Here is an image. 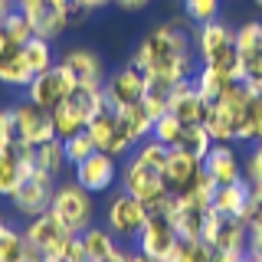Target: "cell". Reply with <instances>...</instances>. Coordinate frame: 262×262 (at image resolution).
Listing matches in <instances>:
<instances>
[{
	"mask_svg": "<svg viewBox=\"0 0 262 262\" xmlns=\"http://www.w3.org/2000/svg\"><path fill=\"white\" fill-rule=\"evenodd\" d=\"M7 46H10V43H7V33H4V27H0V53H4Z\"/></svg>",
	"mask_w": 262,
	"mask_h": 262,
	"instance_id": "53",
	"label": "cell"
},
{
	"mask_svg": "<svg viewBox=\"0 0 262 262\" xmlns=\"http://www.w3.org/2000/svg\"><path fill=\"white\" fill-rule=\"evenodd\" d=\"M118 174H121V170H118V158H112V154H105V151H92L85 161L76 164V180L85 187L89 193L108 190Z\"/></svg>",
	"mask_w": 262,
	"mask_h": 262,
	"instance_id": "17",
	"label": "cell"
},
{
	"mask_svg": "<svg viewBox=\"0 0 262 262\" xmlns=\"http://www.w3.org/2000/svg\"><path fill=\"white\" fill-rule=\"evenodd\" d=\"M164 262H170V259H164Z\"/></svg>",
	"mask_w": 262,
	"mask_h": 262,
	"instance_id": "59",
	"label": "cell"
},
{
	"mask_svg": "<svg viewBox=\"0 0 262 262\" xmlns=\"http://www.w3.org/2000/svg\"><path fill=\"white\" fill-rule=\"evenodd\" d=\"M249 193H252V187H249L246 177L236 180V184H223V187H216V193H213V210L226 213V216H239L246 200H249Z\"/></svg>",
	"mask_w": 262,
	"mask_h": 262,
	"instance_id": "27",
	"label": "cell"
},
{
	"mask_svg": "<svg viewBox=\"0 0 262 262\" xmlns=\"http://www.w3.org/2000/svg\"><path fill=\"white\" fill-rule=\"evenodd\" d=\"M213 259V246L207 239H180L170 262H210Z\"/></svg>",
	"mask_w": 262,
	"mask_h": 262,
	"instance_id": "34",
	"label": "cell"
},
{
	"mask_svg": "<svg viewBox=\"0 0 262 262\" xmlns=\"http://www.w3.org/2000/svg\"><path fill=\"white\" fill-rule=\"evenodd\" d=\"M4 226H7V223H4V216H0V233H4Z\"/></svg>",
	"mask_w": 262,
	"mask_h": 262,
	"instance_id": "57",
	"label": "cell"
},
{
	"mask_svg": "<svg viewBox=\"0 0 262 262\" xmlns=\"http://www.w3.org/2000/svg\"><path fill=\"white\" fill-rule=\"evenodd\" d=\"M151 128H154V118L147 115V108H144L141 102L118 108V131H121V135H125L135 147L141 144L144 138H151Z\"/></svg>",
	"mask_w": 262,
	"mask_h": 262,
	"instance_id": "23",
	"label": "cell"
},
{
	"mask_svg": "<svg viewBox=\"0 0 262 262\" xmlns=\"http://www.w3.org/2000/svg\"><path fill=\"white\" fill-rule=\"evenodd\" d=\"M85 131L92 135V141H95L98 151L112 154V158H125L131 147H135V144H131L128 138L118 131V108H115L112 102H105L102 108H98L92 118H89Z\"/></svg>",
	"mask_w": 262,
	"mask_h": 262,
	"instance_id": "9",
	"label": "cell"
},
{
	"mask_svg": "<svg viewBox=\"0 0 262 262\" xmlns=\"http://www.w3.org/2000/svg\"><path fill=\"white\" fill-rule=\"evenodd\" d=\"M105 102H108V98H105V82H76L69 98H66V105H69L72 112H79L82 118H85V125Z\"/></svg>",
	"mask_w": 262,
	"mask_h": 262,
	"instance_id": "22",
	"label": "cell"
},
{
	"mask_svg": "<svg viewBox=\"0 0 262 262\" xmlns=\"http://www.w3.org/2000/svg\"><path fill=\"white\" fill-rule=\"evenodd\" d=\"M85 7H92V10H98V7H105V4H112V0H82Z\"/></svg>",
	"mask_w": 262,
	"mask_h": 262,
	"instance_id": "51",
	"label": "cell"
},
{
	"mask_svg": "<svg viewBox=\"0 0 262 262\" xmlns=\"http://www.w3.org/2000/svg\"><path fill=\"white\" fill-rule=\"evenodd\" d=\"M10 112H13V125H16L20 141L39 144V141H46V138H56V131H53V112L43 108V105H36L30 95L23 98L20 105H13Z\"/></svg>",
	"mask_w": 262,
	"mask_h": 262,
	"instance_id": "13",
	"label": "cell"
},
{
	"mask_svg": "<svg viewBox=\"0 0 262 262\" xmlns=\"http://www.w3.org/2000/svg\"><path fill=\"white\" fill-rule=\"evenodd\" d=\"M33 170H36L33 144L20 141V138H4L0 141V196H10Z\"/></svg>",
	"mask_w": 262,
	"mask_h": 262,
	"instance_id": "4",
	"label": "cell"
},
{
	"mask_svg": "<svg viewBox=\"0 0 262 262\" xmlns=\"http://www.w3.org/2000/svg\"><path fill=\"white\" fill-rule=\"evenodd\" d=\"M203 174H207L203 161H196V158H190V154H184L180 147H170L167 164H164V180H167V190H170V193L190 196L196 187H200Z\"/></svg>",
	"mask_w": 262,
	"mask_h": 262,
	"instance_id": "12",
	"label": "cell"
},
{
	"mask_svg": "<svg viewBox=\"0 0 262 262\" xmlns=\"http://www.w3.org/2000/svg\"><path fill=\"white\" fill-rule=\"evenodd\" d=\"M62 259H69V262H89L85 243H82V236H79V233H72V236H69V243H66V249H62Z\"/></svg>",
	"mask_w": 262,
	"mask_h": 262,
	"instance_id": "43",
	"label": "cell"
},
{
	"mask_svg": "<svg viewBox=\"0 0 262 262\" xmlns=\"http://www.w3.org/2000/svg\"><path fill=\"white\" fill-rule=\"evenodd\" d=\"M59 62L69 69V76L76 82H105L102 79L105 66H102V59H98V53H92V49H85V46H72Z\"/></svg>",
	"mask_w": 262,
	"mask_h": 262,
	"instance_id": "20",
	"label": "cell"
},
{
	"mask_svg": "<svg viewBox=\"0 0 262 262\" xmlns=\"http://www.w3.org/2000/svg\"><path fill=\"white\" fill-rule=\"evenodd\" d=\"M20 49H23V56H27V62H30V69H33V76H36V72H46L49 66H56V62H53V39L30 36Z\"/></svg>",
	"mask_w": 262,
	"mask_h": 262,
	"instance_id": "31",
	"label": "cell"
},
{
	"mask_svg": "<svg viewBox=\"0 0 262 262\" xmlns=\"http://www.w3.org/2000/svg\"><path fill=\"white\" fill-rule=\"evenodd\" d=\"M112 4H118L121 10H144L151 0H112Z\"/></svg>",
	"mask_w": 262,
	"mask_h": 262,
	"instance_id": "46",
	"label": "cell"
},
{
	"mask_svg": "<svg viewBox=\"0 0 262 262\" xmlns=\"http://www.w3.org/2000/svg\"><path fill=\"white\" fill-rule=\"evenodd\" d=\"M0 27H4V33H7V43L10 46H23L27 39L33 36V23H30V16L20 10V7H13L10 13L0 20Z\"/></svg>",
	"mask_w": 262,
	"mask_h": 262,
	"instance_id": "32",
	"label": "cell"
},
{
	"mask_svg": "<svg viewBox=\"0 0 262 262\" xmlns=\"http://www.w3.org/2000/svg\"><path fill=\"white\" fill-rule=\"evenodd\" d=\"M147 203L138 200V196H131L128 190L115 193L112 203H108V213H105V220H108V229L115 236H125V239H138V233L144 229L147 223Z\"/></svg>",
	"mask_w": 262,
	"mask_h": 262,
	"instance_id": "8",
	"label": "cell"
},
{
	"mask_svg": "<svg viewBox=\"0 0 262 262\" xmlns=\"http://www.w3.org/2000/svg\"><path fill=\"white\" fill-rule=\"evenodd\" d=\"M174 147H180L184 154H190L196 161H203L210 154V147H213V138H210V131L203 125H184V135H180V141Z\"/></svg>",
	"mask_w": 262,
	"mask_h": 262,
	"instance_id": "30",
	"label": "cell"
},
{
	"mask_svg": "<svg viewBox=\"0 0 262 262\" xmlns=\"http://www.w3.org/2000/svg\"><path fill=\"white\" fill-rule=\"evenodd\" d=\"M128 262H164V259H151V256H147V252L135 249V252H128Z\"/></svg>",
	"mask_w": 262,
	"mask_h": 262,
	"instance_id": "48",
	"label": "cell"
},
{
	"mask_svg": "<svg viewBox=\"0 0 262 262\" xmlns=\"http://www.w3.org/2000/svg\"><path fill=\"white\" fill-rule=\"evenodd\" d=\"M72 85H76V79L69 76V69H66L62 62L49 66L46 72H36L33 82L27 85V95L33 98L36 105H43V108L56 112L59 105H66V98H69Z\"/></svg>",
	"mask_w": 262,
	"mask_h": 262,
	"instance_id": "6",
	"label": "cell"
},
{
	"mask_svg": "<svg viewBox=\"0 0 262 262\" xmlns=\"http://www.w3.org/2000/svg\"><path fill=\"white\" fill-rule=\"evenodd\" d=\"M239 216H243V223L249 229L262 226V187H252V193H249V200H246V207H243Z\"/></svg>",
	"mask_w": 262,
	"mask_h": 262,
	"instance_id": "41",
	"label": "cell"
},
{
	"mask_svg": "<svg viewBox=\"0 0 262 262\" xmlns=\"http://www.w3.org/2000/svg\"><path fill=\"white\" fill-rule=\"evenodd\" d=\"M53 131H56V138H72V135H79V131H85V118H82L79 112H72L69 105H59V108L53 112Z\"/></svg>",
	"mask_w": 262,
	"mask_h": 262,
	"instance_id": "33",
	"label": "cell"
},
{
	"mask_svg": "<svg viewBox=\"0 0 262 262\" xmlns=\"http://www.w3.org/2000/svg\"><path fill=\"white\" fill-rule=\"evenodd\" d=\"M177 243H180V233L174 226V216L158 213V210L147 213V223H144L141 233H138V249L147 252L151 259H170L174 249H177Z\"/></svg>",
	"mask_w": 262,
	"mask_h": 262,
	"instance_id": "7",
	"label": "cell"
},
{
	"mask_svg": "<svg viewBox=\"0 0 262 262\" xmlns=\"http://www.w3.org/2000/svg\"><path fill=\"white\" fill-rule=\"evenodd\" d=\"M66 164H69V158H66L62 138H46V141L33 144V167L36 170H43L49 177H59Z\"/></svg>",
	"mask_w": 262,
	"mask_h": 262,
	"instance_id": "25",
	"label": "cell"
},
{
	"mask_svg": "<svg viewBox=\"0 0 262 262\" xmlns=\"http://www.w3.org/2000/svg\"><path fill=\"white\" fill-rule=\"evenodd\" d=\"M252 135H256V141H262V95L252 98Z\"/></svg>",
	"mask_w": 262,
	"mask_h": 262,
	"instance_id": "44",
	"label": "cell"
},
{
	"mask_svg": "<svg viewBox=\"0 0 262 262\" xmlns=\"http://www.w3.org/2000/svg\"><path fill=\"white\" fill-rule=\"evenodd\" d=\"M203 128L210 131L213 141H233V121H229V115L220 108V105H210V108H207Z\"/></svg>",
	"mask_w": 262,
	"mask_h": 262,
	"instance_id": "36",
	"label": "cell"
},
{
	"mask_svg": "<svg viewBox=\"0 0 262 262\" xmlns=\"http://www.w3.org/2000/svg\"><path fill=\"white\" fill-rule=\"evenodd\" d=\"M49 4H53V7H59V10H62V7L69 4V0H49Z\"/></svg>",
	"mask_w": 262,
	"mask_h": 262,
	"instance_id": "56",
	"label": "cell"
},
{
	"mask_svg": "<svg viewBox=\"0 0 262 262\" xmlns=\"http://www.w3.org/2000/svg\"><path fill=\"white\" fill-rule=\"evenodd\" d=\"M144 89H147V72L138 62H128L108 76V82H105V98H108L115 108H125V105L141 102Z\"/></svg>",
	"mask_w": 262,
	"mask_h": 262,
	"instance_id": "14",
	"label": "cell"
},
{
	"mask_svg": "<svg viewBox=\"0 0 262 262\" xmlns=\"http://www.w3.org/2000/svg\"><path fill=\"white\" fill-rule=\"evenodd\" d=\"M207 243L213 246V252H223V256H246L249 252V226L243 223V216H226L216 213L213 223L207 229Z\"/></svg>",
	"mask_w": 262,
	"mask_h": 262,
	"instance_id": "11",
	"label": "cell"
},
{
	"mask_svg": "<svg viewBox=\"0 0 262 262\" xmlns=\"http://www.w3.org/2000/svg\"><path fill=\"white\" fill-rule=\"evenodd\" d=\"M121 190H128L138 200H144L147 207H154L158 200H164L170 193L167 180H164V170L151 167V164H144L138 158H128V164L121 167Z\"/></svg>",
	"mask_w": 262,
	"mask_h": 262,
	"instance_id": "5",
	"label": "cell"
},
{
	"mask_svg": "<svg viewBox=\"0 0 262 262\" xmlns=\"http://www.w3.org/2000/svg\"><path fill=\"white\" fill-rule=\"evenodd\" d=\"M203 167L216 180V187L243 180V158H239V151H236V141H213L210 154L203 158Z\"/></svg>",
	"mask_w": 262,
	"mask_h": 262,
	"instance_id": "18",
	"label": "cell"
},
{
	"mask_svg": "<svg viewBox=\"0 0 262 262\" xmlns=\"http://www.w3.org/2000/svg\"><path fill=\"white\" fill-rule=\"evenodd\" d=\"M167 154H170L167 144H161L158 138H144V141L138 144L135 158L144 161V164H151V167H158V170H164V164H167Z\"/></svg>",
	"mask_w": 262,
	"mask_h": 262,
	"instance_id": "38",
	"label": "cell"
},
{
	"mask_svg": "<svg viewBox=\"0 0 262 262\" xmlns=\"http://www.w3.org/2000/svg\"><path fill=\"white\" fill-rule=\"evenodd\" d=\"M180 135H184V121H180L174 112H164L151 128V138H158V141L167 144V147H174L180 141Z\"/></svg>",
	"mask_w": 262,
	"mask_h": 262,
	"instance_id": "35",
	"label": "cell"
},
{
	"mask_svg": "<svg viewBox=\"0 0 262 262\" xmlns=\"http://www.w3.org/2000/svg\"><path fill=\"white\" fill-rule=\"evenodd\" d=\"M249 252H252L256 259H262V226L249 229Z\"/></svg>",
	"mask_w": 262,
	"mask_h": 262,
	"instance_id": "45",
	"label": "cell"
},
{
	"mask_svg": "<svg viewBox=\"0 0 262 262\" xmlns=\"http://www.w3.org/2000/svg\"><path fill=\"white\" fill-rule=\"evenodd\" d=\"M252 4H256V7H259V10H262V0H252Z\"/></svg>",
	"mask_w": 262,
	"mask_h": 262,
	"instance_id": "58",
	"label": "cell"
},
{
	"mask_svg": "<svg viewBox=\"0 0 262 262\" xmlns=\"http://www.w3.org/2000/svg\"><path fill=\"white\" fill-rule=\"evenodd\" d=\"M13 7H16V4H13V0H0V20H4V16H7V13H10V10H13Z\"/></svg>",
	"mask_w": 262,
	"mask_h": 262,
	"instance_id": "50",
	"label": "cell"
},
{
	"mask_svg": "<svg viewBox=\"0 0 262 262\" xmlns=\"http://www.w3.org/2000/svg\"><path fill=\"white\" fill-rule=\"evenodd\" d=\"M207 108H210V105L203 102L200 92H196L193 79L177 82L174 98H170V112H174L177 118L184 121V125H203V118H207Z\"/></svg>",
	"mask_w": 262,
	"mask_h": 262,
	"instance_id": "19",
	"label": "cell"
},
{
	"mask_svg": "<svg viewBox=\"0 0 262 262\" xmlns=\"http://www.w3.org/2000/svg\"><path fill=\"white\" fill-rule=\"evenodd\" d=\"M210 262H236V256H223V252H213Z\"/></svg>",
	"mask_w": 262,
	"mask_h": 262,
	"instance_id": "52",
	"label": "cell"
},
{
	"mask_svg": "<svg viewBox=\"0 0 262 262\" xmlns=\"http://www.w3.org/2000/svg\"><path fill=\"white\" fill-rule=\"evenodd\" d=\"M131 62H138L147 76H164L170 82L193 79V72H196V49H193L190 30L184 27V20H170V23L151 27L147 36L138 43Z\"/></svg>",
	"mask_w": 262,
	"mask_h": 262,
	"instance_id": "1",
	"label": "cell"
},
{
	"mask_svg": "<svg viewBox=\"0 0 262 262\" xmlns=\"http://www.w3.org/2000/svg\"><path fill=\"white\" fill-rule=\"evenodd\" d=\"M243 177L249 187H262V141H252L249 154L243 158Z\"/></svg>",
	"mask_w": 262,
	"mask_h": 262,
	"instance_id": "40",
	"label": "cell"
},
{
	"mask_svg": "<svg viewBox=\"0 0 262 262\" xmlns=\"http://www.w3.org/2000/svg\"><path fill=\"white\" fill-rule=\"evenodd\" d=\"M49 210L62 220L72 233H82V229L92 226V213H95V203H92V193L79 184V180H69V184L56 187L53 193V203Z\"/></svg>",
	"mask_w": 262,
	"mask_h": 262,
	"instance_id": "3",
	"label": "cell"
},
{
	"mask_svg": "<svg viewBox=\"0 0 262 262\" xmlns=\"http://www.w3.org/2000/svg\"><path fill=\"white\" fill-rule=\"evenodd\" d=\"M43 262H69V259H62V256H46Z\"/></svg>",
	"mask_w": 262,
	"mask_h": 262,
	"instance_id": "55",
	"label": "cell"
},
{
	"mask_svg": "<svg viewBox=\"0 0 262 262\" xmlns=\"http://www.w3.org/2000/svg\"><path fill=\"white\" fill-rule=\"evenodd\" d=\"M53 177L43 174V170H33V174L23 180L20 187L10 193V200H13V210L16 213H23V216H39L43 210H49V203H53Z\"/></svg>",
	"mask_w": 262,
	"mask_h": 262,
	"instance_id": "16",
	"label": "cell"
},
{
	"mask_svg": "<svg viewBox=\"0 0 262 262\" xmlns=\"http://www.w3.org/2000/svg\"><path fill=\"white\" fill-rule=\"evenodd\" d=\"M0 82L13 85V89H27L33 82V69H30V62H27L20 46H7L0 53Z\"/></svg>",
	"mask_w": 262,
	"mask_h": 262,
	"instance_id": "24",
	"label": "cell"
},
{
	"mask_svg": "<svg viewBox=\"0 0 262 262\" xmlns=\"http://www.w3.org/2000/svg\"><path fill=\"white\" fill-rule=\"evenodd\" d=\"M229 82H233V79H226L223 72H216L213 66H196V72H193V85H196V92L203 95L207 105H216L220 98H223Z\"/></svg>",
	"mask_w": 262,
	"mask_h": 262,
	"instance_id": "28",
	"label": "cell"
},
{
	"mask_svg": "<svg viewBox=\"0 0 262 262\" xmlns=\"http://www.w3.org/2000/svg\"><path fill=\"white\" fill-rule=\"evenodd\" d=\"M236 262H262V259H256V256H252V252H246V256H239Z\"/></svg>",
	"mask_w": 262,
	"mask_h": 262,
	"instance_id": "54",
	"label": "cell"
},
{
	"mask_svg": "<svg viewBox=\"0 0 262 262\" xmlns=\"http://www.w3.org/2000/svg\"><path fill=\"white\" fill-rule=\"evenodd\" d=\"M23 236H27L36 249H43L46 256H62L66 243H69V236H72V229L66 226L53 210H43L39 216L30 220V226H27V233H23Z\"/></svg>",
	"mask_w": 262,
	"mask_h": 262,
	"instance_id": "15",
	"label": "cell"
},
{
	"mask_svg": "<svg viewBox=\"0 0 262 262\" xmlns=\"http://www.w3.org/2000/svg\"><path fill=\"white\" fill-rule=\"evenodd\" d=\"M220 4L223 0H184V10H187V20L203 27L210 20H220Z\"/></svg>",
	"mask_w": 262,
	"mask_h": 262,
	"instance_id": "37",
	"label": "cell"
},
{
	"mask_svg": "<svg viewBox=\"0 0 262 262\" xmlns=\"http://www.w3.org/2000/svg\"><path fill=\"white\" fill-rule=\"evenodd\" d=\"M174 89H177V82H170V79H164V76H147V89H144L141 105L147 108V115H151L154 121H158L164 112H170Z\"/></svg>",
	"mask_w": 262,
	"mask_h": 262,
	"instance_id": "26",
	"label": "cell"
},
{
	"mask_svg": "<svg viewBox=\"0 0 262 262\" xmlns=\"http://www.w3.org/2000/svg\"><path fill=\"white\" fill-rule=\"evenodd\" d=\"M105 262H128V252H125V249H115V252H112V256L105 259Z\"/></svg>",
	"mask_w": 262,
	"mask_h": 262,
	"instance_id": "49",
	"label": "cell"
},
{
	"mask_svg": "<svg viewBox=\"0 0 262 262\" xmlns=\"http://www.w3.org/2000/svg\"><path fill=\"white\" fill-rule=\"evenodd\" d=\"M193 49L200 66H213L226 79H243V56L236 49V30L223 20H210L196 27Z\"/></svg>",
	"mask_w": 262,
	"mask_h": 262,
	"instance_id": "2",
	"label": "cell"
},
{
	"mask_svg": "<svg viewBox=\"0 0 262 262\" xmlns=\"http://www.w3.org/2000/svg\"><path fill=\"white\" fill-rule=\"evenodd\" d=\"M7 128H10V108H0V141L7 138Z\"/></svg>",
	"mask_w": 262,
	"mask_h": 262,
	"instance_id": "47",
	"label": "cell"
},
{
	"mask_svg": "<svg viewBox=\"0 0 262 262\" xmlns=\"http://www.w3.org/2000/svg\"><path fill=\"white\" fill-rule=\"evenodd\" d=\"M62 144H66V158H69V164H79V161H85V158H89L92 151H98L89 131H79V135L66 138Z\"/></svg>",
	"mask_w": 262,
	"mask_h": 262,
	"instance_id": "39",
	"label": "cell"
},
{
	"mask_svg": "<svg viewBox=\"0 0 262 262\" xmlns=\"http://www.w3.org/2000/svg\"><path fill=\"white\" fill-rule=\"evenodd\" d=\"M79 236H82V243H85L89 262H105L115 249H118V246H115V233L105 229V226H89V229H82Z\"/></svg>",
	"mask_w": 262,
	"mask_h": 262,
	"instance_id": "29",
	"label": "cell"
},
{
	"mask_svg": "<svg viewBox=\"0 0 262 262\" xmlns=\"http://www.w3.org/2000/svg\"><path fill=\"white\" fill-rule=\"evenodd\" d=\"M213 216H216L213 200H207L200 193H190V196H180L177 213H174V226H177L180 239H207Z\"/></svg>",
	"mask_w": 262,
	"mask_h": 262,
	"instance_id": "10",
	"label": "cell"
},
{
	"mask_svg": "<svg viewBox=\"0 0 262 262\" xmlns=\"http://www.w3.org/2000/svg\"><path fill=\"white\" fill-rule=\"evenodd\" d=\"M89 13H92V7H85L82 0H69V4L62 7L66 27H79V23H85V20H89Z\"/></svg>",
	"mask_w": 262,
	"mask_h": 262,
	"instance_id": "42",
	"label": "cell"
},
{
	"mask_svg": "<svg viewBox=\"0 0 262 262\" xmlns=\"http://www.w3.org/2000/svg\"><path fill=\"white\" fill-rule=\"evenodd\" d=\"M30 16V23H33V36H43V39H56V36H62L66 30V16L59 7H53L49 0H39L36 7H30V10H23Z\"/></svg>",
	"mask_w": 262,
	"mask_h": 262,
	"instance_id": "21",
	"label": "cell"
}]
</instances>
